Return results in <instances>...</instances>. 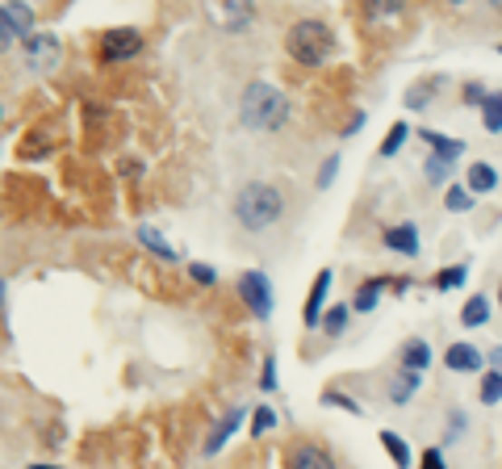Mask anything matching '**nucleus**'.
Wrapping results in <instances>:
<instances>
[{
  "label": "nucleus",
  "mask_w": 502,
  "mask_h": 469,
  "mask_svg": "<svg viewBox=\"0 0 502 469\" xmlns=\"http://www.w3.org/2000/svg\"><path fill=\"white\" fill-rule=\"evenodd\" d=\"M239 122L247 131L276 134L285 122H289V101H285L281 88L264 84V80H251L239 97Z\"/></svg>",
  "instance_id": "1"
},
{
  "label": "nucleus",
  "mask_w": 502,
  "mask_h": 469,
  "mask_svg": "<svg viewBox=\"0 0 502 469\" xmlns=\"http://www.w3.org/2000/svg\"><path fill=\"white\" fill-rule=\"evenodd\" d=\"M235 222H239L243 230H268L281 222L285 214V197L276 185H268V181H247V185L235 193Z\"/></svg>",
  "instance_id": "2"
},
{
  "label": "nucleus",
  "mask_w": 502,
  "mask_h": 469,
  "mask_svg": "<svg viewBox=\"0 0 502 469\" xmlns=\"http://www.w3.org/2000/svg\"><path fill=\"white\" fill-rule=\"evenodd\" d=\"M285 55L302 67H323L335 55V34L318 17H302V22H294L285 30Z\"/></svg>",
  "instance_id": "3"
},
{
  "label": "nucleus",
  "mask_w": 502,
  "mask_h": 469,
  "mask_svg": "<svg viewBox=\"0 0 502 469\" xmlns=\"http://www.w3.org/2000/svg\"><path fill=\"white\" fill-rule=\"evenodd\" d=\"M239 298H243V306H251V315L256 318H268L273 315V306H276L268 273H260V269H247V273L239 277Z\"/></svg>",
  "instance_id": "4"
},
{
  "label": "nucleus",
  "mask_w": 502,
  "mask_h": 469,
  "mask_svg": "<svg viewBox=\"0 0 502 469\" xmlns=\"http://www.w3.org/2000/svg\"><path fill=\"white\" fill-rule=\"evenodd\" d=\"M142 51V34L134 25H118V30L101 34V64H126Z\"/></svg>",
  "instance_id": "5"
},
{
  "label": "nucleus",
  "mask_w": 502,
  "mask_h": 469,
  "mask_svg": "<svg viewBox=\"0 0 502 469\" xmlns=\"http://www.w3.org/2000/svg\"><path fill=\"white\" fill-rule=\"evenodd\" d=\"M30 25H34V13L25 5H0V51H9L17 38H30Z\"/></svg>",
  "instance_id": "6"
},
{
  "label": "nucleus",
  "mask_w": 502,
  "mask_h": 469,
  "mask_svg": "<svg viewBox=\"0 0 502 469\" xmlns=\"http://www.w3.org/2000/svg\"><path fill=\"white\" fill-rule=\"evenodd\" d=\"M285 469H339L323 445H310V440H297V445L285 448Z\"/></svg>",
  "instance_id": "7"
},
{
  "label": "nucleus",
  "mask_w": 502,
  "mask_h": 469,
  "mask_svg": "<svg viewBox=\"0 0 502 469\" xmlns=\"http://www.w3.org/2000/svg\"><path fill=\"white\" fill-rule=\"evenodd\" d=\"M25 51V64H30V72H51V67L59 64V38L55 34H30L22 43Z\"/></svg>",
  "instance_id": "8"
},
{
  "label": "nucleus",
  "mask_w": 502,
  "mask_h": 469,
  "mask_svg": "<svg viewBox=\"0 0 502 469\" xmlns=\"http://www.w3.org/2000/svg\"><path fill=\"white\" fill-rule=\"evenodd\" d=\"M444 365L452 373H478L481 365H486V357H481L473 344H465V339H457V344H448V352H444Z\"/></svg>",
  "instance_id": "9"
},
{
  "label": "nucleus",
  "mask_w": 502,
  "mask_h": 469,
  "mask_svg": "<svg viewBox=\"0 0 502 469\" xmlns=\"http://www.w3.org/2000/svg\"><path fill=\"white\" fill-rule=\"evenodd\" d=\"M331 281H335V277L323 269V273H318V281L310 285L306 310H302V323H306V327H318V318H323V306H327V294H331Z\"/></svg>",
  "instance_id": "10"
},
{
  "label": "nucleus",
  "mask_w": 502,
  "mask_h": 469,
  "mask_svg": "<svg viewBox=\"0 0 502 469\" xmlns=\"http://www.w3.org/2000/svg\"><path fill=\"white\" fill-rule=\"evenodd\" d=\"M385 248L398 251V256H419V227L415 222H398V227H385Z\"/></svg>",
  "instance_id": "11"
},
{
  "label": "nucleus",
  "mask_w": 502,
  "mask_h": 469,
  "mask_svg": "<svg viewBox=\"0 0 502 469\" xmlns=\"http://www.w3.org/2000/svg\"><path fill=\"white\" fill-rule=\"evenodd\" d=\"M419 386H423V373L398 369V373H390V386H385V394H390L393 406H402V403H410V398L419 394Z\"/></svg>",
  "instance_id": "12"
},
{
  "label": "nucleus",
  "mask_w": 502,
  "mask_h": 469,
  "mask_svg": "<svg viewBox=\"0 0 502 469\" xmlns=\"http://www.w3.org/2000/svg\"><path fill=\"white\" fill-rule=\"evenodd\" d=\"M239 424H243V406H230V411L218 419V427L209 432V440H206V457H214V453H218V448L227 445L230 436H235V427H239Z\"/></svg>",
  "instance_id": "13"
},
{
  "label": "nucleus",
  "mask_w": 502,
  "mask_h": 469,
  "mask_svg": "<svg viewBox=\"0 0 502 469\" xmlns=\"http://www.w3.org/2000/svg\"><path fill=\"white\" fill-rule=\"evenodd\" d=\"M419 139L431 147V155H439V160H452V164H457L460 155H465V142H460V139H448V134H439V131H419Z\"/></svg>",
  "instance_id": "14"
},
{
  "label": "nucleus",
  "mask_w": 502,
  "mask_h": 469,
  "mask_svg": "<svg viewBox=\"0 0 502 469\" xmlns=\"http://www.w3.org/2000/svg\"><path fill=\"white\" fill-rule=\"evenodd\" d=\"M465 189H469V193H494V189H498V168H494V164H486V160L469 164V176H465Z\"/></svg>",
  "instance_id": "15"
},
{
  "label": "nucleus",
  "mask_w": 502,
  "mask_h": 469,
  "mask_svg": "<svg viewBox=\"0 0 502 469\" xmlns=\"http://www.w3.org/2000/svg\"><path fill=\"white\" fill-rule=\"evenodd\" d=\"M214 17H218L227 30H243V25L256 17V9H251V5H243V0H230V5H218V9H214Z\"/></svg>",
  "instance_id": "16"
},
{
  "label": "nucleus",
  "mask_w": 502,
  "mask_h": 469,
  "mask_svg": "<svg viewBox=\"0 0 502 469\" xmlns=\"http://www.w3.org/2000/svg\"><path fill=\"white\" fill-rule=\"evenodd\" d=\"M427 365H431V344H427V339H410V344H402V369L427 373Z\"/></svg>",
  "instance_id": "17"
},
{
  "label": "nucleus",
  "mask_w": 502,
  "mask_h": 469,
  "mask_svg": "<svg viewBox=\"0 0 502 469\" xmlns=\"http://www.w3.org/2000/svg\"><path fill=\"white\" fill-rule=\"evenodd\" d=\"M385 285H390V277H372V281H364L361 289H356V298H352V310H361V315L377 310V298H381Z\"/></svg>",
  "instance_id": "18"
},
{
  "label": "nucleus",
  "mask_w": 502,
  "mask_h": 469,
  "mask_svg": "<svg viewBox=\"0 0 502 469\" xmlns=\"http://www.w3.org/2000/svg\"><path fill=\"white\" fill-rule=\"evenodd\" d=\"M460 323H465V327H486V323H490V298L473 294L469 302H465V310H460Z\"/></svg>",
  "instance_id": "19"
},
{
  "label": "nucleus",
  "mask_w": 502,
  "mask_h": 469,
  "mask_svg": "<svg viewBox=\"0 0 502 469\" xmlns=\"http://www.w3.org/2000/svg\"><path fill=\"white\" fill-rule=\"evenodd\" d=\"M436 88H444V80H439V76L423 80V84H410V88H406V110H423L427 101H431V93H436Z\"/></svg>",
  "instance_id": "20"
},
{
  "label": "nucleus",
  "mask_w": 502,
  "mask_h": 469,
  "mask_svg": "<svg viewBox=\"0 0 502 469\" xmlns=\"http://www.w3.org/2000/svg\"><path fill=\"white\" fill-rule=\"evenodd\" d=\"M381 448L393 457L398 469H410V448H406V440L398 436V432H381Z\"/></svg>",
  "instance_id": "21"
},
{
  "label": "nucleus",
  "mask_w": 502,
  "mask_h": 469,
  "mask_svg": "<svg viewBox=\"0 0 502 469\" xmlns=\"http://www.w3.org/2000/svg\"><path fill=\"white\" fill-rule=\"evenodd\" d=\"M481 126L490 134L502 131V93H490V97H486V105H481Z\"/></svg>",
  "instance_id": "22"
},
{
  "label": "nucleus",
  "mask_w": 502,
  "mask_h": 469,
  "mask_svg": "<svg viewBox=\"0 0 502 469\" xmlns=\"http://www.w3.org/2000/svg\"><path fill=\"white\" fill-rule=\"evenodd\" d=\"M139 243H142V248H147V251H155L159 260H176V251L164 243V235H159V230H151V227H139Z\"/></svg>",
  "instance_id": "23"
},
{
  "label": "nucleus",
  "mask_w": 502,
  "mask_h": 469,
  "mask_svg": "<svg viewBox=\"0 0 502 469\" xmlns=\"http://www.w3.org/2000/svg\"><path fill=\"white\" fill-rule=\"evenodd\" d=\"M423 176L431 181V185H448V181H452V160H439V155H427Z\"/></svg>",
  "instance_id": "24"
},
{
  "label": "nucleus",
  "mask_w": 502,
  "mask_h": 469,
  "mask_svg": "<svg viewBox=\"0 0 502 469\" xmlns=\"http://www.w3.org/2000/svg\"><path fill=\"white\" fill-rule=\"evenodd\" d=\"M478 394H481V403L486 406H494V403H502V373H486L481 377V386H478Z\"/></svg>",
  "instance_id": "25"
},
{
  "label": "nucleus",
  "mask_w": 502,
  "mask_h": 469,
  "mask_svg": "<svg viewBox=\"0 0 502 469\" xmlns=\"http://www.w3.org/2000/svg\"><path fill=\"white\" fill-rule=\"evenodd\" d=\"M348 310H352V302L348 306H331L327 315H323V331H327V336H343V327H348Z\"/></svg>",
  "instance_id": "26"
},
{
  "label": "nucleus",
  "mask_w": 502,
  "mask_h": 469,
  "mask_svg": "<svg viewBox=\"0 0 502 469\" xmlns=\"http://www.w3.org/2000/svg\"><path fill=\"white\" fill-rule=\"evenodd\" d=\"M444 206L452 210V214H465V210H473V193H469V189H460V185H448Z\"/></svg>",
  "instance_id": "27"
},
{
  "label": "nucleus",
  "mask_w": 502,
  "mask_h": 469,
  "mask_svg": "<svg viewBox=\"0 0 502 469\" xmlns=\"http://www.w3.org/2000/svg\"><path fill=\"white\" fill-rule=\"evenodd\" d=\"M465 277H469V269H465V264L439 269V273H436V289H460V285H465Z\"/></svg>",
  "instance_id": "28"
},
{
  "label": "nucleus",
  "mask_w": 502,
  "mask_h": 469,
  "mask_svg": "<svg viewBox=\"0 0 502 469\" xmlns=\"http://www.w3.org/2000/svg\"><path fill=\"white\" fill-rule=\"evenodd\" d=\"M406 139H410V126H406V122H393V126H390V139L381 142V155H398Z\"/></svg>",
  "instance_id": "29"
},
{
  "label": "nucleus",
  "mask_w": 502,
  "mask_h": 469,
  "mask_svg": "<svg viewBox=\"0 0 502 469\" xmlns=\"http://www.w3.org/2000/svg\"><path fill=\"white\" fill-rule=\"evenodd\" d=\"M323 403L339 406V411H352V415H364V406L356 403V398H348V394H339V390H327V394H323Z\"/></svg>",
  "instance_id": "30"
},
{
  "label": "nucleus",
  "mask_w": 502,
  "mask_h": 469,
  "mask_svg": "<svg viewBox=\"0 0 502 469\" xmlns=\"http://www.w3.org/2000/svg\"><path fill=\"white\" fill-rule=\"evenodd\" d=\"M273 427H276L273 406H260V411H256V419H251V436H264V432H273Z\"/></svg>",
  "instance_id": "31"
},
{
  "label": "nucleus",
  "mask_w": 502,
  "mask_h": 469,
  "mask_svg": "<svg viewBox=\"0 0 502 469\" xmlns=\"http://www.w3.org/2000/svg\"><path fill=\"white\" fill-rule=\"evenodd\" d=\"M460 97H465V105H486V97H490V93H486V84H478V80H469V84L460 88Z\"/></svg>",
  "instance_id": "32"
},
{
  "label": "nucleus",
  "mask_w": 502,
  "mask_h": 469,
  "mask_svg": "<svg viewBox=\"0 0 502 469\" xmlns=\"http://www.w3.org/2000/svg\"><path fill=\"white\" fill-rule=\"evenodd\" d=\"M335 172H339V155H327V160H323V172H318V189L335 185Z\"/></svg>",
  "instance_id": "33"
},
{
  "label": "nucleus",
  "mask_w": 502,
  "mask_h": 469,
  "mask_svg": "<svg viewBox=\"0 0 502 469\" xmlns=\"http://www.w3.org/2000/svg\"><path fill=\"white\" fill-rule=\"evenodd\" d=\"M188 277H193L197 285H214V281H218V273H214L209 264H201V260H193V264H188Z\"/></svg>",
  "instance_id": "34"
},
{
  "label": "nucleus",
  "mask_w": 502,
  "mask_h": 469,
  "mask_svg": "<svg viewBox=\"0 0 502 469\" xmlns=\"http://www.w3.org/2000/svg\"><path fill=\"white\" fill-rule=\"evenodd\" d=\"M260 386H264V390H276V357H273V352H268L264 365H260Z\"/></svg>",
  "instance_id": "35"
},
{
  "label": "nucleus",
  "mask_w": 502,
  "mask_h": 469,
  "mask_svg": "<svg viewBox=\"0 0 502 469\" xmlns=\"http://www.w3.org/2000/svg\"><path fill=\"white\" fill-rule=\"evenodd\" d=\"M419 469H448L444 465V453H439V448H427L423 457H419Z\"/></svg>",
  "instance_id": "36"
},
{
  "label": "nucleus",
  "mask_w": 502,
  "mask_h": 469,
  "mask_svg": "<svg viewBox=\"0 0 502 469\" xmlns=\"http://www.w3.org/2000/svg\"><path fill=\"white\" fill-rule=\"evenodd\" d=\"M364 13H369V17H393V13H402V5H393V0H390V5H381V0H372V5H369Z\"/></svg>",
  "instance_id": "37"
},
{
  "label": "nucleus",
  "mask_w": 502,
  "mask_h": 469,
  "mask_svg": "<svg viewBox=\"0 0 502 469\" xmlns=\"http://www.w3.org/2000/svg\"><path fill=\"white\" fill-rule=\"evenodd\" d=\"M460 432H465V415H452V419H448V440H457L460 436Z\"/></svg>",
  "instance_id": "38"
},
{
  "label": "nucleus",
  "mask_w": 502,
  "mask_h": 469,
  "mask_svg": "<svg viewBox=\"0 0 502 469\" xmlns=\"http://www.w3.org/2000/svg\"><path fill=\"white\" fill-rule=\"evenodd\" d=\"M361 126H364V113H352V122L343 126V139H352V134L361 131Z\"/></svg>",
  "instance_id": "39"
},
{
  "label": "nucleus",
  "mask_w": 502,
  "mask_h": 469,
  "mask_svg": "<svg viewBox=\"0 0 502 469\" xmlns=\"http://www.w3.org/2000/svg\"><path fill=\"white\" fill-rule=\"evenodd\" d=\"M486 365H490L494 373H502V348H490V352H486Z\"/></svg>",
  "instance_id": "40"
},
{
  "label": "nucleus",
  "mask_w": 502,
  "mask_h": 469,
  "mask_svg": "<svg viewBox=\"0 0 502 469\" xmlns=\"http://www.w3.org/2000/svg\"><path fill=\"white\" fill-rule=\"evenodd\" d=\"M5 289H9V281L0 277V331H5Z\"/></svg>",
  "instance_id": "41"
},
{
  "label": "nucleus",
  "mask_w": 502,
  "mask_h": 469,
  "mask_svg": "<svg viewBox=\"0 0 502 469\" xmlns=\"http://www.w3.org/2000/svg\"><path fill=\"white\" fill-rule=\"evenodd\" d=\"M30 469H59V465H30Z\"/></svg>",
  "instance_id": "42"
},
{
  "label": "nucleus",
  "mask_w": 502,
  "mask_h": 469,
  "mask_svg": "<svg viewBox=\"0 0 502 469\" xmlns=\"http://www.w3.org/2000/svg\"><path fill=\"white\" fill-rule=\"evenodd\" d=\"M498 306H502V289H498Z\"/></svg>",
  "instance_id": "43"
},
{
  "label": "nucleus",
  "mask_w": 502,
  "mask_h": 469,
  "mask_svg": "<svg viewBox=\"0 0 502 469\" xmlns=\"http://www.w3.org/2000/svg\"><path fill=\"white\" fill-rule=\"evenodd\" d=\"M498 55H502V43H498Z\"/></svg>",
  "instance_id": "44"
}]
</instances>
